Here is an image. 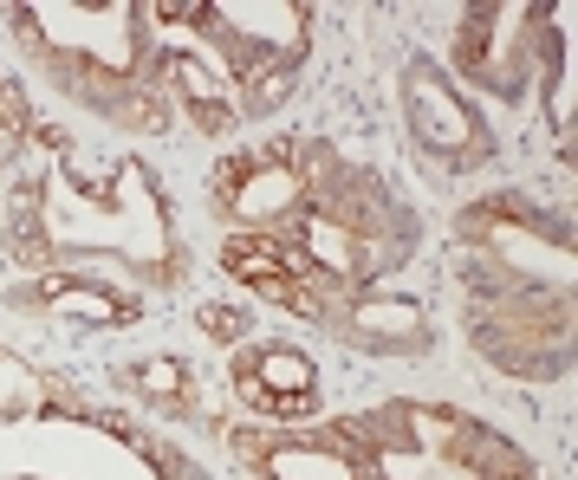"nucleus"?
Instances as JSON below:
<instances>
[{
    "mask_svg": "<svg viewBox=\"0 0 578 480\" xmlns=\"http://www.w3.org/2000/svg\"><path fill=\"white\" fill-rule=\"evenodd\" d=\"M274 475H280V480H352V468L319 461V455H280V461H274Z\"/></svg>",
    "mask_w": 578,
    "mask_h": 480,
    "instance_id": "nucleus-1",
    "label": "nucleus"
},
{
    "mask_svg": "<svg viewBox=\"0 0 578 480\" xmlns=\"http://www.w3.org/2000/svg\"><path fill=\"white\" fill-rule=\"evenodd\" d=\"M292 196V176H280V169H267V182H254V189H234V202H241V214H260V208H280Z\"/></svg>",
    "mask_w": 578,
    "mask_h": 480,
    "instance_id": "nucleus-2",
    "label": "nucleus"
},
{
    "mask_svg": "<svg viewBox=\"0 0 578 480\" xmlns=\"http://www.w3.org/2000/svg\"><path fill=\"white\" fill-rule=\"evenodd\" d=\"M260 377H274L280 390H292V397H299V390L312 383V364H305V357H287V350H274V357L260 364Z\"/></svg>",
    "mask_w": 578,
    "mask_h": 480,
    "instance_id": "nucleus-3",
    "label": "nucleus"
}]
</instances>
